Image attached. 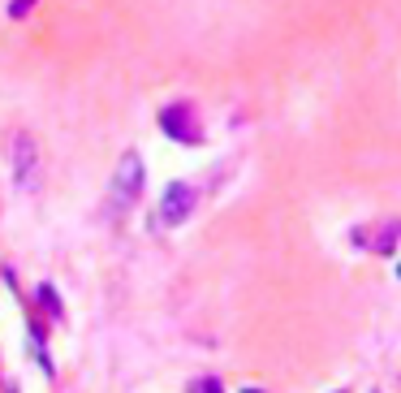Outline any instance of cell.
Here are the masks:
<instances>
[{
  "label": "cell",
  "mask_w": 401,
  "mask_h": 393,
  "mask_svg": "<svg viewBox=\"0 0 401 393\" xmlns=\"http://www.w3.org/2000/svg\"><path fill=\"white\" fill-rule=\"evenodd\" d=\"M35 5H39V0H9V5H5V13H9V22H27Z\"/></svg>",
  "instance_id": "obj_6"
},
{
  "label": "cell",
  "mask_w": 401,
  "mask_h": 393,
  "mask_svg": "<svg viewBox=\"0 0 401 393\" xmlns=\"http://www.w3.org/2000/svg\"><path fill=\"white\" fill-rule=\"evenodd\" d=\"M9 164H13V182H17V190H35L39 186V147H35V138L27 134V130H17L13 134V143H9Z\"/></svg>",
  "instance_id": "obj_2"
},
{
  "label": "cell",
  "mask_w": 401,
  "mask_h": 393,
  "mask_svg": "<svg viewBox=\"0 0 401 393\" xmlns=\"http://www.w3.org/2000/svg\"><path fill=\"white\" fill-rule=\"evenodd\" d=\"M397 277H401V259H397Z\"/></svg>",
  "instance_id": "obj_8"
},
{
  "label": "cell",
  "mask_w": 401,
  "mask_h": 393,
  "mask_svg": "<svg viewBox=\"0 0 401 393\" xmlns=\"http://www.w3.org/2000/svg\"><path fill=\"white\" fill-rule=\"evenodd\" d=\"M190 393H224V389H220V380L203 376V380H190Z\"/></svg>",
  "instance_id": "obj_7"
},
{
  "label": "cell",
  "mask_w": 401,
  "mask_h": 393,
  "mask_svg": "<svg viewBox=\"0 0 401 393\" xmlns=\"http://www.w3.org/2000/svg\"><path fill=\"white\" fill-rule=\"evenodd\" d=\"M143 186H147V164H143V156H138V152H125V156L117 160V169H112V182H108V208H112V216L130 212V208L138 203Z\"/></svg>",
  "instance_id": "obj_1"
},
{
  "label": "cell",
  "mask_w": 401,
  "mask_h": 393,
  "mask_svg": "<svg viewBox=\"0 0 401 393\" xmlns=\"http://www.w3.org/2000/svg\"><path fill=\"white\" fill-rule=\"evenodd\" d=\"M194 203H198V194H194V186H190V182H168V186H164V194H160L156 225H164V229H177L182 220H190Z\"/></svg>",
  "instance_id": "obj_3"
},
{
  "label": "cell",
  "mask_w": 401,
  "mask_h": 393,
  "mask_svg": "<svg viewBox=\"0 0 401 393\" xmlns=\"http://www.w3.org/2000/svg\"><path fill=\"white\" fill-rule=\"evenodd\" d=\"M160 130L168 138H177V143H198V138H203V134L194 130V108L190 104H168L160 113Z\"/></svg>",
  "instance_id": "obj_4"
},
{
  "label": "cell",
  "mask_w": 401,
  "mask_h": 393,
  "mask_svg": "<svg viewBox=\"0 0 401 393\" xmlns=\"http://www.w3.org/2000/svg\"><path fill=\"white\" fill-rule=\"evenodd\" d=\"M35 299L43 303V311H48V315H52V320H61V315H65V311H61V299H57V290H52V285H48V281H43V285L35 290Z\"/></svg>",
  "instance_id": "obj_5"
}]
</instances>
